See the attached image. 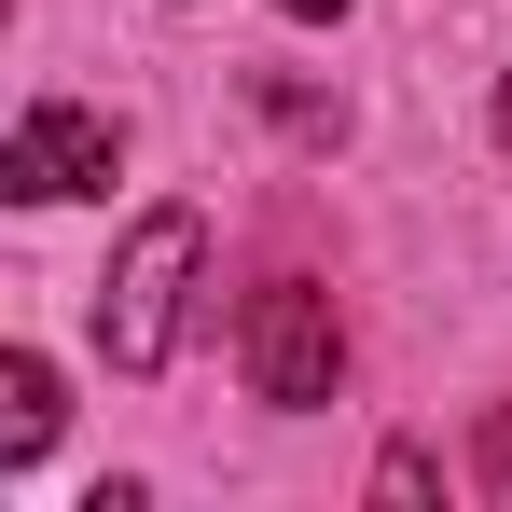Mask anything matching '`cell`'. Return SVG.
<instances>
[{
	"label": "cell",
	"instance_id": "cell-1",
	"mask_svg": "<svg viewBox=\"0 0 512 512\" xmlns=\"http://www.w3.org/2000/svg\"><path fill=\"white\" fill-rule=\"evenodd\" d=\"M194 263H208V222H194V208H153V222L125 236L111 291H97V346H111L125 374H167L180 305H194Z\"/></svg>",
	"mask_w": 512,
	"mask_h": 512
},
{
	"label": "cell",
	"instance_id": "cell-2",
	"mask_svg": "<svg viewBox=\"0 0 512 512\" xmlns=\"http://www.w3.org/2000/svg\"><path fill=\"white\" fill-rule=\"evenodd\" d=\"M236 360H250V402H277V416H305V402H333L346 374V319L319 277H263L250 319H236Z\"/></svg>",
	"mask_w": 512,
	"mask_h": 512
},
{
	"label": "cell",
	"instance_id": "cell-3",
	"mask_svg": "<svg viewBox=\"0 0 512 512\" xmlns=\"http://www.w3.org/2000/svg\"><path fill=\"white\" fill-rule=\"evenodd\" d=\"M111 111H70V97H42L28 125H14V153H0V194H28V208H56V194H97L111 180Z\"/></svg>",
	"mask_w": 512,
	"mask_h": 512
},
{
	"label": "cell",
	"instance_id": "cell-4",
	"mask_svg": "<svg viewBox=\"0 0 512 512\" xmlns=\"http://www.w3.org/2000/svg\"><path fill=\"white\" fill-rule=\"evenodd\" d=\"M42 443H56V360H42V346H14V360H0V457L28 471Z\"/></svg>",
	"mask_w": 512,
	"mask_h": 512
},
{
	"label": "cell",
	"instance_id": "cell-5",
	"mask_svg": "<svg viewBox=\"0 0 512 512\" xmlns=\"http://www.w3.org/2000/svg\"><path fill=\"white\" fill-rule=\"evenodd\" d=\"M485 485H512V402L485 416Z\"/></svg>",
	"mask_w": 512,
	"mask_h": 512
},
{
	"label": "cell",
	"instance_id": "cell-6",
	"mask_svg": "<svg viewBox=\"0 0 512 512\" xmlns=\"http://www.w3.org/2000/svg\"><path fill=\"white\" fill-rule=\"evenodd\" d=\"M277 14H305V28H319V14H346V0H277Z\"/></svg>",
	"mask_w": 512,
	"mask_h": 512
},
{
	"label": "cell",
	"instance_id": "cell-7",
	"mask_svg": "<svg viewBox=\"0 0 512 512\" xmlns=\"http://www.w3.org/2000/svg\"><path fill=\"white\" fill-rule=\"evenodd\" d=\"M499 153H512V84H499Z\"/></svg>",
	"mask_w": 512,
	"mask_h": 512
}]
</instances>
